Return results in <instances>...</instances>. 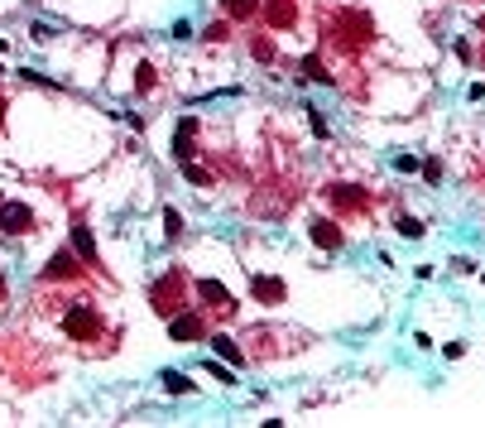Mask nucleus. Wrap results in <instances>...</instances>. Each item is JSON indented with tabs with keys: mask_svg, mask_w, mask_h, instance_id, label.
Returning a JSON list of instances; mask_svg holds the SVG:
<instances>
[{
	"mask_svg": "<svg viewBox=\"0 0 485 428\" xmlns=\"http://www.w3.org/2000/svg\"><path fill=\"white\" fill-rule=\"evenodd\" d=\"M0 231H10V236L34 231V207L29 203H0Z\"/></svg>",
	"mask_w": 485,
	"mask_h": 428,
	"instance_id": "obj_1",
	"label": "nucleus"
},
{
	"mask_svg": "<svg viewBox=\"0 0 485 428\" xmlns=\"http://www.w3.org/2000/svg\"><path fill=\"white\" fill-rule=\"evenodd\" d=\"M197 294H202V299H207L216 313H231V308H236L231 289H226V284H216V279H197Z\"/></svg>",
	"mask_w": 485,
	"mask_h": 428,
	"instance_id": "obj_2",
	"label": "nucleus"
},
{
	"mask_svg": "<svg viewBox=\"0 0 485 428\" xmlns=\"http://www.w3.org/2000/svg\"><path fill=\"white\" fill-rule=\"evenodd\" d=\"M63 327H68V337H97V313L92 308H68V318H63Z\"/></svg>",
	"mask_w": 485,
	"mask_h": 428,
	"instance_id": "obj_3",
	"label": "nucleus"
},
{
	"mask_svg": "<svg viewBox=\"0 0 485 428\" xmlns=\"http://www.w3.org/2000/svg\"><path fill=\"white\" fill-rule=\"evenodd\" d=\"M169 332H173V342H197L202 337V318L197 313H183V318L169 322Z\"/></svg>",
	"mask_w": 485,
	"mask_h": 428,
	"instance_id": "obj_4",
	"label": "nucleus"
},
{
	"mask_svg": "<svg viewBox=\"0 0 485 428\" xmlns=\"http://www.w3.org/2000/svg\"><path fill=\"white\" fill-rule=\"evenodd\" d=\"M193 135H197V120L188 115V120H178V135H173V154L178 159H188L193 154Z\"/></svg>",
	"mask_w": 485,
	"mask_h": 428,
	"instance_id": "obj_5",
	"label": "nucleus"
},
{
	"mask_svg": "<svg viewBox=\"0 0 485 428\" xmlns=\"http://www.w3.org/2000/svg\"><path fill=\"white\" fill-rule=\"evenodd\" d=\"M73 250H82V260H87V265H97V241H92V231H87L82 221L73 226Z\"/></svg>",
	"mask_w": 485,
	"mask_h": 428,
	"instance_id": "obj_6",
	"label": "nucleus"
},
{
	"mask_svg": "<svg viewBox=\"0 0 485 428\" xmlns=\"http://www.w3.org/2000/svg\"><path fill=\"white\" fill-rule=\"evenodd\" d=\"M77 275V260H73V250H58L53 260H48V279H73Z\"/></svg>",
	"mask_w": 485,
	"mask_h": 428,
	"instance_id": "obj_7",
	"label": "nucleus"
},
{
	"mask_svg": "<svg viewBox=\"0 0 485 428\" xmlns=\"http://www.w3.org/2000/svg\"><path fill=\"white\" fill-rule=\"evenodd\" d=\"M211 346H216V356H226L231 366H240V361H245V356H240V346H236L231 337H211Z\"/></svg>",
	"mask_w": 485,
	"mask_h": 428,
	"instance_id": "obj_8",
	"label": "nucleus"
},
{
	"mask_svg": "<svg viewBox=\"0 0 485 428\" xmlns=\"http://www.w3.org/2000/svg\"><path fill=\"white\" fill-rule=\"evenodd\" d=\"M164 390H169V395H188V390H193V380H188L183 371H164Z\"/></svg>",
	"mask_w": 485,
	"mask_h": 428,
	"instance_id": "obj_9",
	"label": "nucleus"
},
{
	"mask_svg": "<svg viewBox=\"0 0 485 428\" xmlns=\"http://www.w3.org/2000/svg\"><path fill=\"white\" fill-rule=\"evenodd\" d=\"M255 294H260V299H284V284H279V279H265V275H260V279H255Z\"/></svg>",
	"mask_w": 485,
	"mask_h": 428,
	"instance_id": "obj_10",
	"label": "nucleus"
},
{
	"mask_svg": "<svg viewBox=\"0 0 485 428\" xmlns=\"http://www.w3.org/2000/svg\"><path fill=\"white\" fill-rule=\"evenodd\" d=\"M312 236H317V245H327V250H332V245H341V236L332 231V221H317V231H312Z\"/></svg>",
	"mask_w": 485,
	"mask_h": 428,
	"instance_id": "obj_11",
	"label": "nucleus"
},
{
	"mask_svg": "<svg viewBox=\"0 0 485 428\" xmlns=\"http://www.w3.org/2000/svg\"><path fill=\"white\" fill-rule=\"evenodd\" d=\"M221 5H226L231 15H240V19H245V15H255V0H221Z\"/></svg>",
	"mask_w": 485,
	"mask_h": 428,
	"instance_id": "obj_12",
	"label": "nucleus"
},
{
	"mask_svg": "<svg viewBox=\"0 0 485 428\" xmlns=\"http://www.w3.org/2000/svg\"><path fill=\"white\" fill-rule=\"evenodd\" d=\"M164 231H169V236H183V216L173 212V207L164 212Z\"/></svg>",
	"mask_w": 485,
	"mask_h": 428,
	"instance_id": "obj_13",
	"label": "nucleus"
},
{
	"mask_svg": "<svg viewBox=\"0 0 485 428\" xmlns=\"http://www.w3.org/2000/svg\"><path fill=\"white\" fill-rule=\"evenodd\" d=\"M399 231H403V236H423V221H418V216H399Z\"/></svg>",
	"mask_w": 485,
	"mask_h": 428,
	"instance_id": "obj_14",
	"label": "nucleus"
},
{
	"mask_svg": "<svg viewBox=\"0 0 485 428\" xmlns=\"http://www.w3.org/2000/svg\"><path fill=\"white\" fill-rule=\"evenodd\" d=\"M0 299H5V279H0Z\"/></svg>",
	"mask_w": 485,
	"mask_h": 428,
	"instance_id": "obj_15",
	"label": "nucleus"
}]
</instances>
